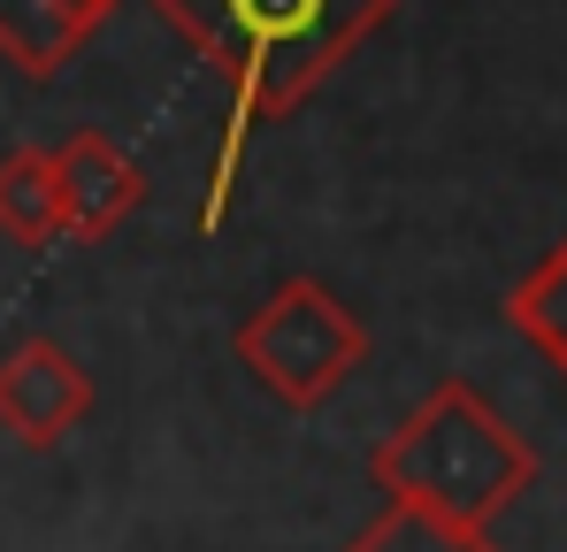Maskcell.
<instances>
[{"mask_svg": "<svg viewBox=\"0 0 567 552\" xmlns=\"http://www.w3.org/2000/svg\"><path fill=\"white\" fill-rule=\"evenodd\" d=\"M154 8L230 85V123H223L215 177H207V200H199V231L207 238L230 215L246 131L269 123V115H291L369 31H383L399 16V0H154Z\"/></svg>", "mask_w": 567, "mask_h": 552, "instance_id": "cell-1", "label": "cell"}, {"mask_svg": "<svg viewBox=\"0 0 567 552\" xmlns=\"http://www.w3.org/2000/svg\"><path fill=\"white\" fill-rule=\"evenodd\" d=\"M369 483L399 514L491 538V522L537 483V446L475 391L468 376H445L369 453Z\"/></svg>", "mask_w": 567, "mask_h": 552, "instance_id": "cell-2", "label": "cell"}, {"mask_svg": "<svg viewBox=\"0 0 567 552\" xmlns=\"http://www.w3.org/2000/svg\"><path fill=\"white\" fill-rule=\"evenodd\" d=\"M230 354H238V368H254L261 391H277L284 407L315 415V407H330L361 376L369 330L322 276H284L277 292L238 323Z\"/></svg>", "mask_w": 567, "mask_h": 552, "instance_id": "cell-3", "label": "cell"}, {"mask_svg": "<svg viewBox=\"0 0 567 552\" xmlns=\"http://www.w3.org/2000/svg\"><path fill=\"white\" fill-rule=\"evenodd\" d=\"M93 368L54 338H23L0 354V430L31 453H54L93 415Z\"/></svg>", "mask_w": 567, "mask_h": 552, "instance_id": "cell-4", "label": "cell"}, {"mask_svg": "<svg viewBox=\"0 0 567 552\" xmlns=\"http://www.w3.org/2000/svg\"><path fill=\"white\" fill-rule=\"evenodd\" d=\"M54 192H62V238H107L115 223L138 215L146 200V170L100 139V131H70L54 146Z\"/></svg>", "mask_w": 567, "mask_h": 552, "instance_id": "cell-5", "label": "cell"}, {"mask_svg": "<svg viewBox=\"0 0 567 552\" xmlns=\"http://www.w3.org/2000/svg\"><path fill=\"white\" fill-rule=\"evenodd\" d=\"M115 16V0H0V62L31 85L62 78L93 47V31Z\"/></svg>", "mask_w": 567, "mask_h": 552, "instance_id": "cell-6", "label": "cell"}, {"mask_svg": "<svg viewBox=\"0 0 567 552\" xmlns=\"http://www.w3.org/2000/svg\"><path fill=\"white\" fill-rule=\"evenodd\" d=\"M0 238L8 246H62V192H54V154L47 146H16L0 154Z\"/></svg>", "mask_w": 567, "mask_h": 552, "instance_id": "cell-7", "label": "cell"}, {"mask_svg": "<svg viewBox=\"0 0 567 552\" xmlns=\"http://www.w3.org/2000/svg\"><path fill=\"white\" fill-rule=\"evenodd\" d=\"M506 323L567 376V238L506 292Z\"/></svg>", "mask_w": 567, "mask_h": 552, "instance_id": "cell-8", "label": "cell"}, {"mask_svg": "<svg viewBox=\"0 0 567 552\" xmlns=\"http://www.w3.org/2000/svg\"><path fill=\"white\" fill-rule=\"evenodd\" d=\"M346 552H498V545H491V538H468V530H437V522H422V514L383 507Z\"/></svg>", "mask_w": 567, "mask_h": 552, "instance_id": "cell-9", "label": "cell"}]
</instances>
